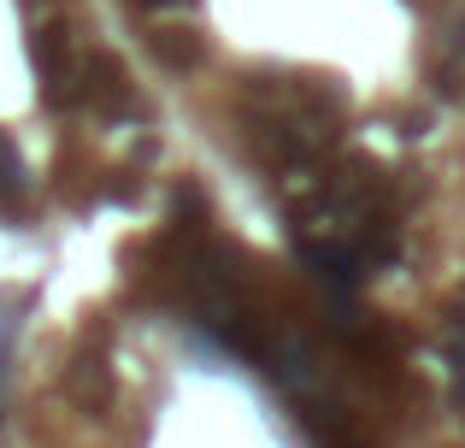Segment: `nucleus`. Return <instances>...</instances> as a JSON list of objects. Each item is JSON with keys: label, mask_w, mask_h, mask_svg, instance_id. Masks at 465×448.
<instances>
[{"label": "nucleus", "mask_w": 465, "mask_h": 448, "mask_svg": "<svg viewBox=\"0 0 465 448\" xmlns=\"http://www.w3.org/2000/svg\"><path fill=\"white\" fill-rule=\"evenodd\" d=\"M248 142L277 165V172H312L336 148L341 124V95L324 83H295V77H265L248 89Z\"/></svg>", "instance_id": "obj_1"}, {"label": "nucleus", "mask_w": 465, "mask_h": 448, "mask_svg": "<svg viewBox=\"0 0 465 448\" xmlns=\"http://www.w3.org/2000/svg\"><path fill=\"white\" fill-rule=\"evenodd\" d=\"M83 35L65 18L35 24V71H42V95L47 106H77V77H83Z\"/></svg>", "instance_id": "obj_2"}, {"label": "nucleus", "mask_w": 465, "mask_h": 448, "mask_svg": "<svg viewBox=\"0 0 465 448\" xmlns=\"http://www.w3.org/2000/svg\"><path fill=\"white\" fill-rule=\"evenodd\" d=\"M142 12H177V6H189V0H136Z\"/></svg>", "instance_id": "obj_3"}]
</instances>
